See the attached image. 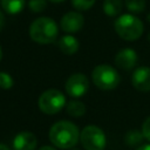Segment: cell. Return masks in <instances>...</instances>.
Segmentation results:
<instances>
[{"mask_svg":"<svg viewBox=\"0 0 150 150\" xmlns=\"http://www.w3.org/2000/svg\"><path fill=\"white\" fill-rule=\"evenodd\" d=\"M49 141L59 149H71L80 139L79 128L69 121H59L49 129Z\"/></svg>","mask_w":150,"mask_h":150,"instance_id":"cell-1","label":"cell"},{"mask_svg":"<svg viewBox=\"0 0 150 150\" xmlns=\"http://www.w3.org/2000/svg\"><path fill=\"white\" fill-rule=\"evenodd\" d=\"M28 33L34 42L40 45H49L57 39L59 27L52 18L40 16L30 23Z\"/></svg>","mask_w":150,"mask_h":150,"instance_id":"cell-2","label":"cell"},{"mask_svg":"<svg viewBox=\"0 0 150 150\" xmlns=\"http://www.w3.org/2000/svg\"><path fill=\"white\" fill-rule=\"evenodd\" d=\"M114 28L116 34L125 41L138 40L144 32V25L142 20L134 14L118 15L114 22Z\"/></svg>","mask_w":150,"mask_h":150,"instance_id":"cell-3","label":"cell"},{"mask_svg":"<svg viewBox=\"0 0 150 150\" xmlns=\"http://www.w3.org/2000/svg\"><path fill=\"white\" fill-rule=\"evenodd\" d=\"M94 84L101 90H112L120 83V75L117 70L107 63L96 66L91 73Z\"/></svg>","mask_w":150,"mask_h":150,"instance_id":"cell-4","label":"cell"},{"mask_svg":"<svg viewBox=\"0 0 150 150\" xmlns=\"http://www.w3.org/2000/svg\"><path fill=\"white\" fill-rule=\"evenodd\" d=\"M64 95L57 89H47L45 90L38 100L39 109L46 115H55L62 110L66 105Z\"/></svg>","mask_w":150,"mask_h":150,"instance_id":"cell-5","label":"cell"},{"mask_svg":"<svg viewBox=\"0 0 150 150\" xmlns=\"http://www.w3.org/2000/svg\"><path fill=\"white\" fill-rule=\"evenodd\" d=\"M80 142L86 150H104L107 137L97 125H87L80 132Z\"/></svg>","mask_w":150,"mask_h":150,"instance_id":"cell-6","label":"cell"},{"mask_svg":"<svg viewBox=\"0 0 150 150\" xmlns=\"http://www.w3.org/2000/svg\"><path fill=\"white\" fill-rule=\"evenodd\" d=\"M66 91L71 97H81L89 90V80L83 73H75L70 75L64 84Z\"/></svg>","mask_w":150,"mask_h":150,"instance_id":"cell-7","label":"cell"},{"mask_svg":"<svg viewBox=\"0 0 150 150\" xmlns=\"http://www.w3.org/2000/svg\"><path fill=\"white\" fill-rule=\"evenodd\" d=\"M84 25V18L80 12H67L60 21V27L66 33H76L82 29Z\"/></svg>","mask_w":150,"mask_h":150,"instance_id":"cell-8","label":"cell"},{"mask_svg":"<svg viewBox=\"0 0 150 150\" xmlns=\"http://www.w3.org/2000/svg\"><path fill=\"white\" fill-rule=\"evenodd\" d=\"M132 87L138 91H150V68L138 67L131 76Z\"/></svg>","mask_w":150,"mask_h":150,"instance_id":"cell-9","label":"cell"},{"mask_svg":"<svg viewBox=\"0 0 150 150\" xmlns=\"http://www.w3.org/2000/svg\"><path fill=\"white\" fill-rule=\"evenodd\" d=\"M137 53L132 48H123L115 55V64L124 70L132 69L137 63Z\"/></svg>","mask_w":150,"mask_h":150,"instance_id":"cell-10","label":"cell"},{"mask_svg":"<svg viewBox=\"0 0 150 150\" xmlns=\"http://www.w3.org/2000/svg\"><path fill=\"white\" fill-rule=\"evenodd\" d=\"M38 145L36 136L28 131H20L13 139V149L14 150H35Z\"/></svg>","mask_w":150,"mask_h":150,"instance_id":"cell-11","label":"cell"},{"mask_svg":"<svg viewBox=\"0 0 150 150\" xmlns=\"http://www.w3.org/2000/svg\"><path fill=\"white\" fill-rule=\"evenodd\" d=\"M57 47H59V49L63 54H66V55H73V54H75L79 50L80 42L71 34H67V35L61 36L57 40Z\"/></svg>","mask_w":150,"mask_h":150,"instance_id":"cell-12","label":"cell"},{"mask_svg":"<svg viewBox=\"0 0 150 150\" xmlns=\"http://www.w3.org/2000/svg\"><path fill=\"white\" fill-rule=\"evenodd\" d=\"M25 5L26 0H0V6L2 11L11 15H15L22 12Z\"/></svg>","mask_w":150,"mask_h":150,"instance_id":"cell-13","label":"cell"},{"mask_svg":"<svg viewBox=\"0 0 150 150\" xmlns=\"http://www.w3.org/2000/svg\"><path fill=\"white\" fill-rule=\"evenodd\" d=\"M123 8L122 0H104L103 1V12L107 16H117L121 14Z\"/></svg>","mask_w":150,"mask_h":150,"instance_id":"cell-14","label":"cell"},{"mask_svg":"<svg viewBox=\"0 0 150 150\" xmlns=\"http://www.w3.org/2000/svg\"><path fill=\"white\" fill-rule=\"evenodd\" d=\"M66 111H67V114L69 116L80 117V116H83L84 115V112H86V105L81 101L73 100V101H70V102H68L66 104Z\"/></svg>","mask_w":150,"mask_h":150,"instance_id":"cell-15","label":"cell"},{"mask_svg":"<svg viewBox=\"0 0 150 150\" xmlns=\"http://www.w3.org/2000/svg\"><path fill=\"white\" fill-rule=\"evenodd\" d=\"M143 132L142 130H137V129H132V130H129L125 135H124V142L127 145L129 146H136V145H139L142 142H143Z\"/></svg>","mask_w":150,"mask_h":150,"instance_id":"cell-16","label":"cell"},{"mask_svg":"<svg viewBox=\"0 0 150 150\" xmlns=\"http://www.w3.org/2000/svg\"><path fill=\"white\" fill-rule=\"evenodd\" d=\"M124 5L130 13H135V14L144 12L146 7L145 0H124Z\"/></svg>","mask_w":150,"mask_h":150,"instance_id":"cell-17","label":"cell"},{"mask_svg":"<svg viewBox=\"0 0 150 150\" xmlns=\"http://www.w3.org/2000/svg\"><path fill=\"white\" fill-rule=\"evenodd\" d=\"M47 7V0H29L28 8L33 13H41Z\"/></svg>","mask_w":150,"mask_h":150,"instance_id":"cell-18","label":"cell"},{"mask_svg":"<svg viewBox=\"0 0 150 150\" xmlns=\"http://www.w3.org/2000/svg\"><path fill=\"white\" fill-rule=\"evenodd\" d=\"M96 0H71V5L77 11H88L94 6Z\"/></svg>","mask_w":150,"mask_h":150,"instance_id":"cell-19","label":"cell"},{"mask_svg":"<svg viewBox=\"0 0 150 150\" xmlns=\"http://www.w3.org/2000/svg\"><path fill=\"white\" fill-rule=\"evenodd\" d=\"M14 84L13 77L6 73V71H0V88L1 89H9Z\"/></svg>","mask_w":150,"mask_h":150,"instance_id":"cell-20","label":"cell"},{"mask_svg":"<svg viewBox=\"0 0 150 150\" xmlns=\"http://www.w3.org/2000/svg\"><path fill=\"white\" fill-rule=\"evenodd\" d=\"M142 132L144 138H146L150 142V116L148 118H145V121L142 124Z\"/></svg>","mask_w":150,"mask_h":150,"instance_id":"cell-21","label":"cell"},{"mask_svg":"<svg viewBox=\"0 0 150 150\" xmlns=\"http://www.w3.org/2000/svg\"><path fill=\"white\" fill-rule=\"evenodd\" d=\"M4 25H5V15H4L2 11H0V32L4 28Z\"/></svg>","mask_w":150,"mask_h":150,"instance_id":"cell-22","label":"cell"},{"mask_svg":"<svg viewBox=\"0 0 150 150\" xmlns=\"http://www.w3.org/2000/svg\"><path fill=\"white\" fill-rule=\"evenodd\" d=\"M39 150H57V149L54 148V146H50V145H43V146H41Z\"/></svg>","mask_w":150,"mask_h":150,"instance_id":"cell-23","label":"cell"},{"mask_svg":"<svg viewBox=\"0 0 150 150\" xmlns=\"http://www.w3.org/2000/svg\"><path fill=\"white\" fill-rule=\"evenodd\" d=\"M136 150H150V144H144V145H141V146H138Z\"/></svg>","mask_w":150,"mask_h":150,"instance_id":"cell-24","label":"cell"},{"mask_svg":"<svg viewBox=\"0 0 150 150\" xmlns=\"http://www.w3.org/2000/svg\"><path fill=\"white\" fill-rule=\"evenodd\" d=\"M0 150H11L7 145H5V144H2V143H0Z\"/></svg>","mask_w":150,"mask_h":150,"instance_id":"cell-25","label":"cell"},{"mask_svg":"<svg viewBox=\"0 0 150 150\" xmlns=\"http://www.w3.org/2000/svg\"><path fill=\"white\" fill-rule=\"evenodd\" d=\"M48 1L54 2V4H59V2H62V1H64V0H48Z\"/></svg>","mask_w":150,"mask_h":150,"instance_id":"cell-26","label":"cell"},{"mask_svg":"<svg viewBox=\"0 0 150 150\" xmlns=\"http://www.w3.org/2000/svg\"><path fill=\"white\" fill-rule=\"evenodd\" d=\"M2 60V48H1V46H0V61Z\"/></svg>","mask_w":150,"mask_h":150,"instance_id":"cell-27","label":"cell"},{"mask_svg":"<svg viewBox=\"0 0 150 150\" xmlns=\"http://www.w3.org/2000/svg\"><path fill=\"white\" fill-rule=\"evenodd\" d=\"M70 150H79V149H75V148H71Z\"/></svg>","mask_w":150,"mask_h":150,"instance_id":"cell-28","label":"cell"},{"mask_svg":"<svg viewBox=\"0 0 150 150\" xmlns=\"http://www.w3.org/2000/svg\"><path fill=\"white\" fill-rule=\"evenodd\" d=\"M148 19H149V20H150V14H149V15H148Z\"/></svg>","mask_w":150,"mask_h":150,"instance_id":"cell-29","label":"cell"},{"mask_svg":"<svg viewBox=\"0 0 150 150\" xmlns=\"http://www.w3.org/2000/svg\"><path fill=\"white\" fill-rule=\"evenodd\" d=\"M149 40H150V34H149Z\"/></svg>","mask_w":150,"mask_h":150,"instance_id":"cell-30","label":"cell"}]
</instances>
